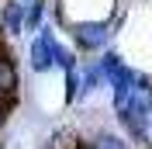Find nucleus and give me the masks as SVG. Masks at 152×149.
I'll list each match as a JSON object with an SVG mask.
<instances>
[{
  "label": "nucleus",
  "mask_w": 152,
  "mask_h": 149,
  "mask_svg": "<svg viewBox=\"0 0 152 149\" xmlns=\"http://www.w3.org/2000/svg\"><path fill=\"white\" fill-rule=\"evenodd\" d=\"M52 59H56V66H62V69H76V56H73V49L59 45V42H56V52H52Z\"/></svg>",
  "instance_id": "nucleus-11"
},
{
  "label": "nucleus",
  "mask_w": 152,
  "mask_h": 149,
  "mask_svg": "<svg viewBox=\"0 0 152 149\" xmlns=\"http://www.w3.org/2000/svg\"><path fill=\"white\" fill-rule=\"evenodd\" d=\"M124 108H132V111H142V114H149V111H152V83L145 80V76H138V80L132 83Z\"/></svg>",
  "instance_id": "nucleus-6"
},
{
  "label": "nucleus",
  "mask_w": 152,
  "mask_h": 149,
  "mask_svg": "<svg viewBox=\"0 0 152 149\" xmlns=\"http://www.w3.org/2000/svg\"><path fill=\"white\" fill-rule=\"evenodd\" d=\"M42 21H45V0H28V7H24V28L38 31Z\"/></svg>",
  "instance_id": "nucleus-7"
},
{
  "label": "nucleus",
  "mask_w": 152,
  "mask_h": 149,
  "mask_svg": "<svg viewBox=\"0 0 152 149\" xmlns=\"http://www.w3.org/2000/svg\"><path fill=\"white\" fill-rule=\"evenodd\" d=\"M0 31L4 35H21L24 31V4L21 0H7L0 7Z\"/></svg>",
  "instance_id": "nucleus-5"
},
{
  "label": "nucleus",
  "mask_w": 152,
  "mask_h": 149,
  "mask_svg": "<svg viewBox=\"0 0 152 149\" xmlns=\"http://www.w3.org/2000/svg\"><path fill=\"white\" fill-rule=\"evenodd\" d=\"M48 149H83V142H80V135L73 128H59L52 135V142H48Z\"/></svg>",
  "instance_id": "nucleus-8"
},
{
  "label": "nucleus",
  "mask_w": 152,
  "mask_h": 149,
  "mask_svg": "<svg viewBox=\"0 0 152 149\" xmlns=\"http://www.w3.org/2000/svg\"><path fill=\"white\" fill-rule=\"evenodd\" d=\"M135 80H138V73H135L132 66H124V63L118 66L111 76H107V83H111V90H114V108H118V111L124 108V101H128V90H132Z\"/></svg>",
  "instance_id": "nucleus-3"
},
{
  "label": "nucleus",
  "mask_w": 152,
  "mask_h": 149,
  "mask_svg": "<svg viewBox=\"0 0 152 149\" xmlns=\"http://www.w3.org/2000/svg\"><path fill=\"white\" fill-rule=\"evenodd\" d=\"M56 31L52 28H38V38L31 42V49H28V59H31V69L35 73H45V69H52L56 66V59H52V52H56Z\"/></svg>",
  "instance_id": "nucleus-2"
},
{
  "label": "nucleus",
  "mask_w": 152,
  "mask_h": 149,
  "mask_svg": "<svg viewBox=\"0 0 152 149\" xmlns=\"http://www.w3.org/2000/svg\"><path fill=\"white\" fill-rule=\"evenodd\" d=\"M90 149H128V142H124L121 135H114V132H100Z\"/></svg>",
  "instance_id": "nucleus-10"
},
{
  "label": "nucleus",
  "mask_w": 152,
  "mask_h": 149,
  "mask_svg": "<svg viewBox=\"0 0 152 149\" xmlns=\"http://www.w3.org/2000/svg\"><path fill=\"white\" fill-rule=\"evenodd\" d=\"M18 87H21V73H18V66H14V56L10 52H0V97L18 101Z\"/></svg>",
  "instance_id": "nucleus-4"
},
{
  "label": "nucleus",
  "mask_w": 152,
  "mask_h": 149,
  "mask_svg": "<svg viewBox=\"0 0 152 149\" xmlns=\"http://www.w3.org/2000/svg\"><path fill=\"white\" fill-rule=\"evenodd\" d=\"M83 97V87H80V69H66V104L80 101Z\"/></svg>",
  "instance_id": "nucleus-9"
},
{
  "label": "nucleus",
  "mask_w": 152,
  "mask_h": 149,
  "mask_svg": "<svg viewBox=\"0 0 152 149\" xmlns=\"http://www.w3.org/2000/svg\"><path fill=\"white\" fill-rule=\"evenodd\" d=\"M97 66H100V73H104V76H111L114 69L121 66V56H118V52H104V59H97Z\"/></svg>",
  "instance_id": "nucleus-12"
},
{
  "label": "nucleus",
  "mask_w": 152,
  "mask_h": 149,
  "mask_svg": "<svg viewBox=\"0 0 152 149\" xmlns=\"http://www.w3.org/2000/svg\"><path fill=\"white\" fill-rule=\"evenodd\" d=\"M69 35L83 52H97L107 45L111 28H107V21H76V24H69Z\"/></svg>",
  "instance_id": "nucleus-1"
}]
</instances>
